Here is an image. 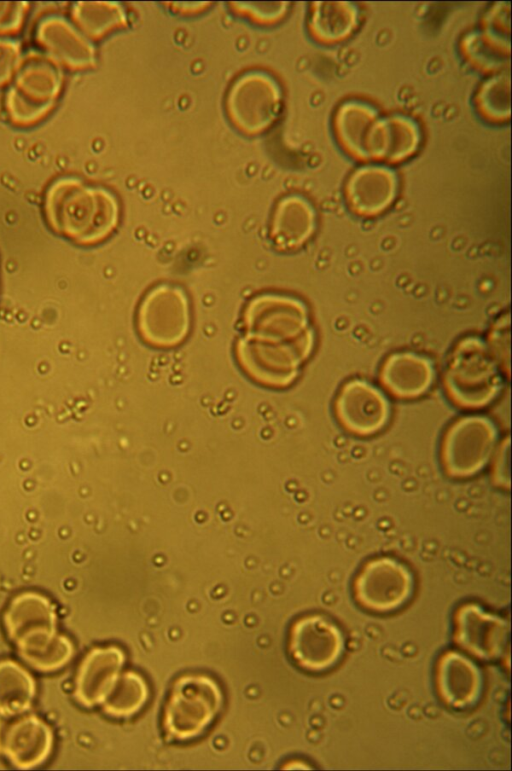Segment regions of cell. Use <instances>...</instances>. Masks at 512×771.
Listing matches in <instances>:
<instances>
[{
	"mask_svg": "<svg viewBox=\"0 0 512 771\" xmlns=\"http://www.w3.org/2000/svg\"><path fill=\"white\" fill-rule=\"evenodd\" d=\"M3 620L19 655L36 670L55 671L71 659L73 646L57 632L54 607L43 595L24 592L15 596Z\"/></svg>",
	"mask_w": 512,
	"mask_h": 771,
	"instance_id": "obj_1",
	"label": "cell"
},
{
	"mask_svg": "<svg viewBox=\"0 0 512 771\" xmlns=\"http://www.w3.org/2000/svg\"><path fill=\"white\" fill-rule=\"evenodd\" d=\"M44 211L53 230L81 244L102 240L116 220L114 201L106 191L72 177L48 187Z\"/></svg>",
	"mask_w": 512,
	"mask_h": 771,
	"instance_id": "obj_2",
	"label": "cell"
},
{
	"mask_svg": "<svg viewBox=\"0 0 512 771\" xmlns=\"http://www.w3.org/2000/svg\"><path fill=\"white\" fill-rule=\"evenodd\" d=\"M501 365L487 344L477 338L460 341L446 367L444 384L450 398L464 408H480L498 394Z\"/></svg>",
	"mask_w": 512,
	"mask_h": 771,
	"instance_id": "obj_3",
	"label": "cell"
},
{
	"mask_svg": "<svg viewBox=\"0 0 512 771\" xmlns=\"http://www.w3.org/2000/svg\"><path fill=\"white\" fill-rule=\"evenodd\" d=\"M62 85L61 66L54 59L47 54L28 53L6 93L9 118L20 125L37 122L54 106Z\"/></svg>",
	"mask_w": 512,
	"mask_h": 771,
	"instance_id": "obj_4",
	"label": "cell"
},
{
	"mask_svg": "<svg viewBox=\"0 0 512 771\" xmlns=\"http://www.w3.org/2000/svg\"><path fill=\"white\" fill-rule=\"evenodd\" d=\"M219 684L202 674H188L173 684L165 703L163 726L176 740H190L202 734L222 706Z\"/></svg>",
	"mask_w": 512,
	"mask_h": 771,
	"instance_id": "obj_5",
	"label": "cell"
},
{
	"mask_svg": "<svg viewBox=\"0 0 512 771\" xmlns=\"http://www.w3.org/2000/svg\"><path fill=\"white\" fill-rule=\"evenodd\" d=\"M414 580L400 561L379 557L367 562L354 582V596L359 605L371 612L389 613L410 600Z\"/></svg>",
	"mask_w": 512,
	"mask_h": 771,
	"instance_id": "obj_6",
	"label": "cell"
},
{
	"mask_svg": "<svg viewBox=\"0 0 512 771\" xmlns=\"http://www.w3.org/2000/svg\"><path fill=\"white\" fill-rule=\"evenodd\" d=\"M496 444L494 424L482 416H466L448 429L442 445V459L447 472L455 477H469L480 471L490 459Z\"/></svg>",
	"mask_w": 512,
	"mask_h": 771,
	"instance_id": "obj_7",
	"label": "cell"
},
{
	"mask_svg": "<svg viewBox=\"0 0 512 771\" xmlns=\"http://www.w3.org/2000/svg\"><path fill=\"white\" fill-rule=\"evenodd\" d=\"M288 647L292 659L301 668L323 672L339 662L345 641L342 631L332 620L313 614L298 619L292 625Z\"/></svg>",
	"mask_w": 512,
	"mask_h": 771,
	"instance_id": "obj_8",
	"label": "cell"
},
{
	"mask_svg": "<svg viewBox=\"0 0 512 771\" xmlns=\"http://www.w3.org/2000/svg\"><path fill=\"white\" fill-rule=\"evenodd\" d=\"M52 745L51 728L36 715H0V754L15 766L32 768L43 763Z\"/></svg>",
	"mask_w": 512,
	"mask_h": 771,
	"instance_id": "obj_9",
	"label": "cell"
},
{
	"mask_svg": "<svg viewBox=\"0 0 512 771\" xmlns=\"http://www.w3.org/2000/svg\"><path fill=\"white\" fill-rule=\"evenodd\" d=\"M336 414L341 424L358 435L380 431L390 416V405L384 394L363 380H351L336 399Z\"/></svg>",
	"mask_w": 512,
	"mask_h": 771,
	"instance_id": "obj_10",
	"label": "cell"
},
{
	"mask_svg": "<svg viewBox=\"0 0 512 771\" xmlns=\"http://www.w3.org/2000/svg\"><path fill=\"white\" fill-rule=\"evenodd\" d=\"M124 660V653L117 646L90 650L76 673L77 701L86 707L102 705L121 674Z\"/></svg>",
	"mask_w": 512,
	"mask_h": 771,
	"instance_id": "obj_11",
	"label": "cell"
},
{
	"mask_svg": "<svg viewBox=\"0 0 512 771\" xmlns=\"http://www.w3.org/2000/svg\"><path fill=\"white\" fill-rule=\"evenodd\" d=\"M458 645L481 659H495L504 649L506 626L502 619L475 604L463 605L455 617Z\"/></svg>",
	"mask_w": 512,
	"mask_h": 771,
	"instance_id": "obj_12",
	"label": "cell"
},
{
	"mask_svg": "<svg viewBox=\"0 0 512 771\" xmlns=\"http://www.w3.org/2000/svg\"><path fill=\"white\" fill-rule=\"evenodd\" d=\"M436 684L439 696L450 707L464 709L481 697L483 680L480 669L459 652L445 653L438 661Z\"/></svg>",
	"mask_w": 512,
	"mask_h": 771,
	"instance_id": "obj_13",
	"label": "cell"
},
{
	"mask_svg": "<svg viewBox=\"0 0 512 771\" xmlns=\"http://www.w3.org/2000/svg\"><path fill=\"white\" fill-rule=\"evenodd\" d=\"M36 37L47 55L59 65L84 68L92 64L94 51L71 23L59 16H48L38 25Z\"/></svg>",
	"mask_w": 512,
	"mask_h": 771,
	"instance_id": "obj_14",
	"label": "cell"
},
{
	"mask_svg": "<svg viewBox=\"0 0 512 771\" xmlns=\"http://www.w3.org/2000/svg\"><path fill=\"white\" fill-rule=\"evenodd\" d=\"M396 190L397 179L390 169L367 166L351 175L346 197L353 211L370 216L384 211L394 200Z\"/></svg>",
	"mask_w": 512,
	"mask_h": 771,
	"instance_id": "obj_15",
	"label": "cell"
},
{
	"mask_svg": "<svg viewBox=\"0 0 512 771\" xmlns=\"http://www.w3.org/2000/svg\"><path fill=\"white\" fill-rule=\"evenodd\" d=\"M433 375L429 360L414 353L401 352L386 359L380 378L391 394L401 398H414L430 388Z\"/></svg>",
	"mask_w": 512,
	"mask_h": 771,
	"instance_id": "obj_16",
	"label": "cell"
},
{
	"mask_svg": "<svg viewBox=\"0 0 512 771\" xmlns=\"http://www.w3.org/2000/svg\"><path fill=\"white\" fill-rule=\"evenodd\" d=\"M419 143L417 125L409 118L393 116L377 119L367 142V158L400 160L409 156Z\"/></svg>",
	"mask_w": 512,
	"mask_h": 771,
	"instance_id": "obj_17",
	"label": "cell"
},
{
	"mask_svg": "<svg viewBox=\"0 0 512 771\" xmlns=\"http://www.w3.org/2000/svg\"><path fill=\"white\" fill-rule=\"evenodd\" d=\"M35 681L30 673L11 660L0 661V715L26 712L35 696Z\"/></svg>",
	"mask_w": 512,
	"mask_h": 771,
	"instance_id": "obj_18",
	"label": "cell"
},
{
	"mask_svg": "<svg viewBox=\"0 0 512 771\" xmlns=\"http://www.w3.org/2000/svg\"><path fill=\"white\" fill-rule=\"evenodd\" d=\"M377 120L374 110L360 102L345 103L336 120L337 131L345 147L358 156L367 157V141Z\"/></svg>",
	"mask_w": 512,
	"mask_h": 771,
	"instance_id": "obj_19",
	"label": "cell"
},
{
	"mask_svg": "<svg viewBox=\"0 0 512 771\" xmlns=\"http://www.w3.org/2000/svg\"><path fill=\"white\" fill-rule=\"evenodd\" d=\"M358 22V11L349 3H319L312 18V28L319 39L333 42L350 35Z\"/></svg>",
	"mask_w": 512,
	"mask_h": 771,
	"instance_id": "obj_20",
	"label": "cell"
},
{
	"mask_svg": "<svg viewBox=\"0 0 512 771\" xmlns=\"http://www.w3.org/2000/svg\"><path fill=\"white\" fill-rule=\"evenodd\" d=\"M147 698L146 681L138 673L128 671L120 674L102 706L112 716L128 717L137 713Z\"/></svg>",
	"mask_w": 512,
	"mask_h": 771,
	"instance_id": "obj_21",
	"label": "cell"
},
{
	"mask_svg": "<svg viewBox=\"0 0 512 771\" xmlns=\"http://www.w3.org/2000/svg\"><path fill=\"white\" fill-rule=\"evenodd\" d=\"M287 222L280 231V239L284 245L294 247L303 243L311 235L315 218L311 206L301 199L291 201Z\"/></svg>",
	"mask_w": 512,
	"mask_h": 771,
	"instance_id": "obj_22",
	"label": "cell"
},
{
	"mask_svg": "<svg viewBox=\"0 0 512 771\" xmlns=\"http://www.w3.org/2000/svg\"><path fill=\"white\" fill-rule=\"evenodd\" d=\"M479 104L482 110L491 117L505 118L510 110L509 79L504 76L495 77L483 87L480 92Z\"/></svg>",
	"mask_w": 512,
	"mask_h": 771,
	"instance_id": "obj_23",
	"label": "cell"
},
{
	"mask_svg": "<svg viewBox=\"0 0 512 771\" xmlns=\"http://www.w3.org/2000/svg\"><path fill=\"white\" fill-rule=\"evenodd\" d=\"M112 11L106 5L97 3H77L72 15L80 28L91 36L103 33L113 22Z\"/></svg>",
	"mask_w": 512,
	"mask_h": 771,
	"instance_id": "obj_24",
	"label": "cell"
},
{
	"mask_svg": "<svg viewBox=\"0 0 512 771\" xmlns=\"http://www.w3.org/2000/svg\"><path fill=\"white\" fill-rule=\"evenodd\" d=\"M22 58L18 42L0 38V86L9 82L15 76Z\"/></svg>",
	"mask_w": 512,
	"mask_h": 771,
	"instance_id": "obj_25",
	"label": "cell"
},
{
	"mask_svg": "<svg viewBox=\"0 0 512 771\" xmlns=\"http://www.w3.org/2000/svg\"><path fill=\"white\" fill-rule=\"evenodd\" d=\"M509 317L503 316L495 323L490 335V343L487 344L493 356L504 370L505 359H509L505 356V352L509 354V348L505 345H510V339L505 340V337L509 336Z\"/></svg>",
	"mask_w": 512,
	"mask_h": 771,
	"instance_id": "obj_26",
	"label": "cell"
},
{
	"mask_svg": "<svg viewBox=\"0 0 512 771\" xmlns=\"http://www.w3.org/2000/svg\"><path fill=\"white\" fill-rule=\"evenodd\" d=\"M27 4L0 3V33H11L17 31L24 20Z\"/></svg>",
	"mask_w": 512,
	"mask_h": 771,
	"instance_id": "obj_27",
	"label": "cell"
},
{
	"mask_svg": "<svg viewBox=\"0 0 512 771\" xmlns=\"http://www.w3.org/2000/svg\"><path fill=\"white\" fill-rule=\"evenodd\" d=\"M509 460V442L503 443L495 459L494 477L499 485L509 486V465H504Z\"/></svg>",
	"mask_w": 512,
	"mask_h": 771,
	"instance_id": "obj_28",
	"label": "cell"
}]
</instances>
